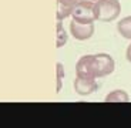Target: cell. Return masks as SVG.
Listing matches in <instances>:
<instances>
[{
    "mask_svg": "<svg viewBox=\"0 0 131 128\" xmlns=\"http://www.w3.org/2000/svg\"><path fill=\"white\" fill-rule=\"evenodd\" d=\"M95 20L113 21L121 13V4L118 0H97L94 3Z\"/></svg>",
    "mask_w": 131,
    "mask_h": 128,
    "instance_id": "obj_1",
    "label": "cell"
},
{
    "mask_svg": "<svg viewBox=\"0 0 131 128\" xmlns=\"http://www.w3.org/2000/svg\"><path fill=\"white\" fill-rule=\"evenodd\" d=\"M73 20L79 23H94L95 13H94V2L87 0H79V3L74 6L71 13Z\"/></svg>",
    "mask_w": 131,
    "mask_h": 128,
    "instance_id": "obj_2",
    "label": "cell"
},
{
    "mask_svg": "<svg viewBox=\"0 0 131 128\" xmlns=\"http://www.w3.org/2000/svg\"><path fill=\"white\" fill-rule=\"evenodd\" d=\"M115 68V63L110 54L98 53L94 54V70H95V78L105 77L111 74Z\"/></svg>",
    "mask_w": 131,
    "mask_h": 128,
    "instance_id": "obj_3",
    "label": "cell"
},
{
    "mask_svg": "<svg viewBox=\"0 0 131 128\" xmlns=\"http://www.w3.org/2000/svg\"><path fill=\"white\" fill-rule=\"evenodd\" d=\"M70 31L75 40L84 41V40H89L94 34V23H79L75 20H71Z\"/></svg>",
    "mask_w": 131,
    "mask_h": 128,
    "instance_id": "obj_4",
    "label": "cell"
},
{
    "mask_svg": "<svg viewBox=\"0 0 131 128\" xmlns=\"http://www.w3.org/2000/svg\"><path fill=\"white\" fill-rule=\"evenodd\" d=\"M75 73L77 77H85V78H95L94 70V54L83 56L75 64Z\"/></svg>",
    "mask_w": 131,
    "mask_h": 128,
    "instance_id": "obj_5",
    "label": "cell"
},
{
    "mask_svg": "<svg viewBox=\"0 0 131 128\" xmlns=\"http://www.w3.org/2000/svg\"><path fill=\"white\" fill-rule=\"evenodd\" d=\"M97 81L95 78H85V77H77L74 80V90L79 95H90L97 90Z\"/></svg>",
    "mask_w": 131,
    "mask_h": 128,
    "instance_id": "obj_6",
    "label": "cell"
},
{
    "mask_svg": "<svg viewBox=\"0 0 131 128\" xmlns=\"http://www.w3.org/2000/svg\"><path fill=\"white\" fill-rule=\"evenodd\" d=\"M117 30L124 39L131 40V16H127L120 20L117 23Z\"/></svg>",
    "mask_w": 131,
    "mask_h": 128,
    "instance_id": "obj_7",
    "label": "cell"
},
{
    "mask_svg": "<svg viewBox=\"0 0 131 128\" xmlns=\"http://www.w3.org/2000/svg\"><path fill=\"white\" fill-rule=\"evenodd\" d=\"M105 102H128L130 97L124 90H115V91L110 92L104 100Z\"/></svg>",
    "mask_w": 131,
    "mask_h": 128,
    "instance_id": "obj_8",
    "label": "cell"
},
{
    "mask_svg": "<svg viewBox=\"0 0 131 128\" xmlns=\"http://www.w3.org/2000/svg\"><path fill=\"white\" fill-rule=\"evenodd\" d=\"M61 21L63 20H57V40H56L57 49H61L66 43H67V33H66V30L63 29Z\"/></svg>",
    "mask_w": 131,
    "mask_h": 128,
    "instance_id": "obj_9",
    "label": "cell"
},
{
    "mask_svg": "<svg viewBox=\"0 0 131 128\" xmlns=\"http://www.w3.org/2000/svg\"><path fill=\"white\" fill-rule=\"evenodd\" d=\"M73 9H74V7L64 6V4L57 3V20H63V19H66V17L71 16Z\"/></svg>",
    "mask_w": 131,
    "mask_h": 128,
    "instance_id": "obj_10",
    "label": "cell"
},
{
    "mask_svg": "<svg viewBox=\"0 0 131 128\" xmlns=\"http://www.w3.org/2000/svg\"><path fill=\"white\" fill-rule=\"evenodd\" d=\"M63 77H64V71H63V66H61V63H57V92L61 90V80Z\"/></svg>",
    "mask_w": 131,
    "mask_h": 128,
    "instance_id": "obj_11",
    "label": "cell"
},
{
    "mask_svg": "<svg viewBox=\"0 0 131 128\" xmlns=\"http://www.w3.org/2000/svg\"><path fill=\"white\" fill-rule=\"evenodd\" d=\"M57 3H60V4H64V6L74 7L75 4L79 3V0H57Z\"/></svg>",
    "mask_w": 131,
    "mask_h": 128,
    "instance_id": "obj_12",
    "label": "cell"
},
{
    "mask_svg": "<svg viewBox=\"0 0 131 128\" xmlns=\"http://www.w3.org/2000/svg\"><path fill=\"white\" fill-rule=\"evenodd\" d=\"M125 56H127V60L131 63V44L128 46V49H127V54H125Z\"/></svg>",
    "mask_w": 131,
    "mask_h": 128,
    "instance_id": "obj_13",
    "label": "cell"
},
{
    "mask_svg": "<svg viewBox=\"0 0 131 128\" xmlns=\"http://www.w3.org/2000/svg\"><path fill=\"white\" fill-rule=\"evenodd\" d=\"M87 2H97V0H87Z\"/></svg>",
    "mask_w": 131,
    "mask_h": 128,
    "instance_id": "obj_14",
    "label": "cell"
}]
</instances>
